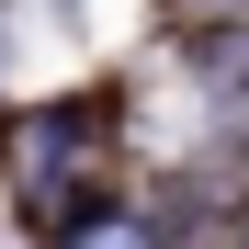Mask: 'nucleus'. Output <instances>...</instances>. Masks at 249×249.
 <instances>
[{
  "label": "nucleus",
  "instance_id": "nucleus-1",
  "mask_svg": "<svg viewBox=\"0 0 249 249\" xmlns=\"http://www.w3.org/2000/svg\"><path fill=\"white\" fill-rule=\"evenodd\" d=\"M57 249H147V227H136V215H79Z\"/></svg>",
  "mask_w": 249,
  "mask_h": 249
}]
</instances>
